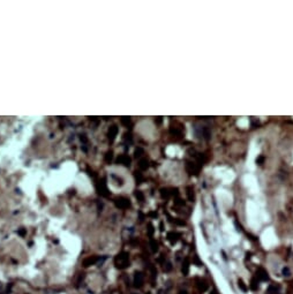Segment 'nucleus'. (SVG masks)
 Wrapping results in <instances>:
<instances>
[{
	"label": "nucleus",
	"mask_w": 293,
	"mask_h": 294,
	"mask_svg": "<svg viewBox=\"0 0 293 294\" xmlns=\"http://www.w3.org/2000/svg\"><path fill=\"white\" fill-rule=\"evenodd\" d=\"M127 262H128L127 256L119 255V256L115 259V263H117V267H118V268H125V267L127 265Z\"/></svg>",
	"instance_id": "1"
},
{
	"label": "nucleus",
	"mask_w": 293,
	"mask_h": 294,
	"mask_svg": "<svg viewBox=\"0 0 293 294\" xmlns=\"http://www.w3.org/2000/svg\"><path fill=\"white\" fill-rule=\"evenodd\" d=\"M98 261V259L96 257V256H91V257H88L83 261V265L84 267H90V265H92V264H95L96 262Z\"/></svg>",
	"instance_id": "2"
}]
</instances>
